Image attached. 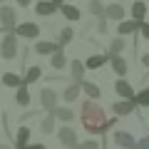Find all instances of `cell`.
Wrapping results in <instances>:
<instances>
[{"instance_id": "cell-38", "label": "cell", "mask_w": 149, "mask_h": 149, "mask_svg": "<svg viewBox=\"0 0 149 149\" xmlns=\"http://www.w3.org/2000/svg\"><path fill=\"white\" fill-rule=\"evenodd\" d=\"M15 3H17V5H20V8H27V5H30V3H32V0H15Z\"/></svg>"}, {"instance_id": "cell-6", "label": "cell", "mask_w": 149, "mask_h": 149, "mask_svg": "<svg viewBox=\"0 0 149 149\" xmlns=\"http://www.w3.org/2000/svg\"><path fill=\"white\" fill-rule=\"evenodd\" d=\"M112 142L117 144L119 149H137V139H134L132 132H124V129H117L112 134Z\"/></svg>"}, {"instance_id": "cell-30", "label": "cell", "mask_w": 149, "mask_h": 149, "mask_svg": "<svg viewBox=\"0 0 149 149\" xmlns=\"http://www.w3.org/2000/svg\"><path fill=\"white\" fill-rule=\"evenodd\" d=\"M72 37H74V30H72V27H62V30L57 32V42L62 45V47H67V45L72 42Z\"/></svg>"}, {"instance_id": "cell-32", "label": "cell", "mask_w": 149, "mask_h": 149, "mask_svg": "<svg viewBox=\"0 0 149 149\" xmlns=\"http://www.w3.org/2000/svg\"><path fill=\"white\" fill-rule=\"evenodd\" d=\"M74 149H102V144L95 142V139H85V142H80Z\"/></svg>"}, {"instance_id": "cell-18", "label": "cell", "mask_w": 149, "mask_h": 149, "mask_svg": "<svg viewBox=\"0 0 149 149\" xmlns=\"http://www.w3.org/2000/svg\"><path fill=\"white\" fill-rule=\"evenodd\" d=\"M62 47L60 42H47V40H40V42H35V52L37 55H52V52H57V50Z\"/></svg>"}, {"instance_id": "cell-14", "label": "cell", "mask_w": 149, "mask_h": 149, "mask_svg": "<svg viewBox=\"0 0 149 149\" xmlns=\"http://www.w3.org/2000/svg\"><path fill=\"white\" fill-rule=\"evenodd\" d=\"M60 13H62V17L67 22H80V17H82V10L77 5H70V3H62L60 5Z\"/></svg>"}, {"instance_id": "cell-43", "label": "cell", "mask_w": 149, "mask_h": 149, "mask_svg": "<svg viewBox=\"0 0 149 149\" xmlns=\"http://www.w3.org/2000/svg\"><path fill=\"white\" fill-rule=\"evenodd\" d=\"M0 85H3V80H0Z\"/></svg>"}, {"instance_id": "cell-19", "label": "cell", "mask_w": 149, "mask_h": 149, "mask_svg": "<svg viewBox=\"0 0 149 149\" xmlns=\"http://www.w3.org/2000/svg\"><path fill=\"white\" fill-rule=\"evenodd\" d=\"M50 67L52 70H65L67 67V57H65V47H60L57 52L50 55Z\"/></svg>"}, {"instance_id": "cell-11", "label": "cell", "mask_w": 149, "mask_h": 149, "mask_svg": "<svg viewBox=\"0 0 149 149\" xmlns=\"http://www.w3.org/2000/svg\"><path fill=\"white\" fill-rule=\"evenodd\" d=\"M107 20L109 22H122L124 20V15H127V10H124V5L122 3H107Z\"/></svg>"}, {"instance_id": "cell-34", "label": "cell", "mask_w": 149, "mask_h": 149, "mask_svg": "<svg viewBox=\"0 0 149 149\" xmlns=\"http://www.w3.org/2000/svg\"><path fill=\"white\" fill-rule=\"evenodd\" d=\"M139 35H142L144 40L149 42V22H147V20H144V22H142V27H139Z\"/></svg>"}, {"instance_id": "cell-25", "label": "cell", "mask_w": 149, "mask_h": 149, "mask_svg": "<svg viewBox=\"0 0 149 149\" xmlns=\"http://www.w3.org/2000/svg\"><path fill=\"white\" fill-rule=\"evenodd\" d=\"M82 92H85L90 100H100V97H102L100 85H95V82H90V80H82Z\"/></svg>"}, {"instance_id": "cell-35", "label": "cell", "mask_w": 149, "mask_h": 149, "mask_svg": "<svg viewBox=\"0 0 149 149\" xmlns=\"http://www.w3.org/2000/svg\"><path fill=\"white\" fill-rule=\"evenodd\" d=\"M137 149H149V134H144L142 139H137Z\"/></svg>"}, {"instance_id": "cell-26", "label": "cell", "mask_w": 149, "mask_h": 149, "mask_svg": "<svg viewBox=\"0 0 149 149\" xmlns=\"http://www.w3.org/2000/svg\"><path fill=\"white\" fill-rule=\"evenodd\" d=\"M15 102H17L20 107H27V104H30V85H20V87L15 90Z\"/></svg>"}, {"instance_id": "cell-17", "label": "cell", "mask_w": 149, "mask_h": 149, "mask_svg": "<svg viewBox=\"0 0 149 149\" xmlns=\"http://www.w3.org/2000/svg\"><path fill=\"white\" fill-rule=\"evenodd\" d=\"M107 62H109V55L107 52H95V55H90V57L85 60L87 70H100V67H104Z\"/></svg>"}, {"instance_id": "cell-23", "label": "cell", "mask_w": 149, "mask_h": 149, "mask_svg": "<svg viewBox=\"0 0 149 149\" xmlns=\"http://www.w3.org/2000/svg\"><path fill=\"white\" fill-rule=\"evenodd\" d=\"M124 47H127L124 37H122V35H117V37L109 42V47H107V55H109V57H114V55H122V52H124Z\"/></svg>"}, {"instance_id": "cell-42", "label": "cell", "mask_w": 149, "mask_h": 149, "mask_svg": "<svg viewBox=\"0 0 149 149\" xmlns=\"http://www.w3.org/2000/svg\"><path fill=\"white\" fill-rule=\"evenodd\" d=\"M0 129H3V124H0Z\"/></svg>"}, {"instance_id": "cell-12", "label": "cell", "mask_w": 149, "mask_h": 149, "mask_svg": "<svg viewBox=\"0 0 149 149\" xmlns=\"http://www.w3.org/2000/svg\"><path fill=\"white\" fill-rule=\"evenodd\" d=\"M114 92H117L119 100H134V95H137V92L132 90V85H129L124 77H117V82H114Z\"/></svg>"}, {"instance_id": "cell-8", "label": "cell", "mask_w": 149, "mask_h": 149, "mask_svg": "<svg viewBox=\"0 0 149 149\" xmlns=\"http://www.w3.org/2000/svg\"><path fill=\"white\" fill-rule=\"evenodd\" d=\"M142 22L144 20H134V17H124L122 22H117V35H122V37H127V35H137L139 32V27H142Z\"/></svg>"}, {"instance_id": "cell-44", "label": "cell", "mask_w": 149, "mask_h": 149, "mask_svg": "<svg viewBox=\"0 0 149 149\" xmlns=\"http://www.w3.org/2000/svg\"><path fill=\"white\" fill-rule=\"evenodd\" d=\"M147 3H149V0H147Z\"/></svg>"}, {"instance_id": "cell-22", "label": "cell", "mask_w": 149, "mask_h": 149, "mask_svg": "<svg viewBox=\"0 0 149 149\" xmlns=\"http://www.w3.org/2000/svg\"><path fill=\"white\" fill-rule=\"evenodd\" d=\"M52 114H55V117H57V122H65V124H67V122H72V119H74V112L72 109H70V104H65V107H55V109H52Z\"/></svg>"}, {"instance_id": "cell-29", "label": "cell", "mask_w": 149, "mask_h": 149, "mask_svg": "<svg viewBox=\"0 0 149 149\" xmlns=\"http://www.w3.org/2000/svg\"><path fill=\"white\" fill-rule=\"evenodd\" d=\"M0 80H3V85H5V87H15V90H17L20 85H25V80H22L20 74H15V72H5Z\"/></svg>"}, {"instance_id": "cell-20", "label": "cell", "mask_w": 149, "mask_h": 149, "mask_svg": "<svg viewBox=\"0 0 149 149\" xmlns=\"http://www.w3.org/2000/svg\"><path fill=\"white\" fill-rule=\"evenodd\" d=\"M27 144H30V127L22 124V127L15 132V149H25Z\"/></svg>"}, {"instance_id": "cell-40", "label": "cell", "mask_w": 149, "mask_h": 149, "mask_svg": "<svg viewBox=\"0 0 149 149\" xmlns=\"http://www.w3.org/2000/svg\"><path fill=\"white\" fill-rule=\"evenodd\" d=\"M57 3H60V5H62V3H67V0H57Z\"/></svg>"}, {"instance_id": "cell-21", "label": "cell", "mask_w": 149, "mask_h": 149, "mask_svg": "<svg viewBox=\"0 0 149 149\" xmlns=\"http://www.w3.org/2000/svg\"><path fill=\"white\" fill-rule=\"evenodd\" d=\"M129 13H132L134 20H147V3L144 0H134L129 5Z\"/></svg>"}, {"instance_id": "cell-31", "label": "cell", "mask_w": 149, "mask_h": 149, "mask_svg": "<svg viewBox=\"0 0 149 149\" xmlns=\"http://www.w3.org/2000/svg\"><path fill=\"white\" fill-rule=\"evenodd\" d=\"M134 100H137L139 109H149V87H142V90L134 95Z\"/></svg>"}, {"instance_id": "cell-1", "label": "cell", "mask_w": 149, "mask_h": 149, "mask_svg": "<svg viewBox=\"0 0 149 149\" xmlns=\"http://www.w3.org/2000/svg\"><path fill=\"white\" fill-rule=\"evenodd\" d=\"M80 122H82V129H85L87 134L102 137V134H107L109 129H114L117 114H114V117H107V112L102 109L100 102L87 97V100L80 104Z\"/></svg>"}, {"instance_id": "cell-2", "label": "cell", "mask_w": 149, "mask_h": 149, "mask_svg": "<svg viewBox=\"0 0 149 149\" xmlns=\"http://www.w3.org/2000/svg\"><path fill=\"white\" fill-rule=\"evenodd\" d=\"M17 40H20V37L15 35V30H10V32L3 35V40H0V55L5 60H15L17 57Z\"/></svg>"}, {"instance_id": "cell-15", "label": "cell", "mask_w": 149, "mask_h": 149, "mask_svg": "<svg viewBox=\"0 0 149 149\" xmlns=\"http://www.w3.org/2000/svg\"><path fill=\"white\" fill-rule=\"evenodd\" d=\"M80 95H82V82H74V80H72L67 87H65V92H62V100L70 104V102H77V97H80Z\"/></svg>"}, {"instance_id": "cell-5", "label": "cell", "mask_w": 149, "mask_h": 149, "mask_svg": "<svg viewBox=\"0 0 149 149\" xmlns=\"http://www.w3.org/2000/svg\"><path fill=\"white\" fill-rule=\"evenodd\" d=\"M15 35L22 37V40H37L40 37V25L37 22H17Z\"/></svg>"}, {"instance_id": "cell-10", "label": "cell", "mask_w": 149, "mask_h": 149, "mask_svg": "<svg viewBox=\"0 0 149 149\" xmlns=\"http://www.w3.org/2000/svg\"><path fill=\"white\" fill-rule=\"evenodd\" d=\"M57 10H60L57 0H40V3H35V13L40 17H50V15H55Z\"/></svg>"}, {"instance_id": "cell-36", "label": "cell", "mask_w": 149, "mask_h": 149, "mask_svg": "<svg viewBox=\"0 0 149 149\" xmlns=\"http://www.w3.org/2000/svg\"><path fill=\"white\" fill-rule=\"evenodd\" d=\"M25 149H47V147H45V144L42 142H35V144H27V147Z\"/></svg>"}, {"instance_id": "cell-9", "label": "cell", "mask_w": 149, "mask_h": 149, "mask_svg": "<svg viewBox=\"0 0 149 149\" xmlns=\"http://www.w3.org/2000/svg\"><path fill=\"white\" fill-rule=\"evenodd\" d=\"M134 109H139L137 100H119V102H114V104H112V112H114L117 117H129Z\"/></svg>"}, {"instance_id": "cell-13", "label": "cell", "mask_w": 149, "mask_h": 149, "mask_svg": "<svg viewBox=\"0 0 149 149\" xmlns=\"http://www.w3.org/2000/svg\"><path fill=\"white\" fill-rule=\"evenodd\" d=\"M109 67H112V72L117 74V77H127V72H129V65H127V60H124L122 55L109 57Z\"/></svg>"}, {"instance_id": "cell-37", "label": "cell", "mask_w": 149, "mask_h": 149, "mask_svg": "<svg viewBox=\"0 0 149 149\" xmlns=\"http://www.w3.org/2000/svg\"><path fill=\"white\" fill-rule=\"evenodd\" d=\"M142 65L149 70V52H144V55H142Z\"/></svg>"}, {"instance_id": "cell-24", "label": "cell", "mask_w": 149, "mask_h": 149, "mask_svg": "<svg viewBox=\"0 0 149 149\" xmlns=\"http://www.w3.org/2000/svg\"><path fill=\"white\" fill-rule=\"evenodd\" d=\"M87 13H90V15H95V17H104L107 3H102V0H90V3H87Z\"/></svg>"}, {"instance_id": "cell-39", "label": "cell", "mask_w": 149, "mask_h": 149, "mask_svg": "<svg viewBox=\"0 0 149 149\" xmlns=\"http://www.w3.org/2000/svg\"><path fill=\"white\" fill-rule=\"evenodd\" d=\"M0 149H15V144H8V142H0Z\"/></svg>"}, {"instance_id": "cell-4", "label": "cell", "mask_w": 149, "mask_h": 149, "mask_svg": "<svg viewBox=\"0 0 149 149\" xmlns=\"http://www.w3.org/2000/svg\"><path fill=\"white\" fill-rule=\"evenodd\" d=\"M57 139H60V144H62L65 149H74L77 144H80V139H77V132H74L70 124H62V127L57 129Z\"/></svg>"}, {"instance_id": "cell-33", "label": "cell", "mask_w": 149, "mask_h": 149, "mask_svg": "<svg viewBox=\"0 0 149 149\" xmlns=\"http://www.w3.org/2000/svg\"><path fill=\"white\" fill-rule=\"evenodd\" d=\"M107 27H109V20H107V15H104V17H97V32H100V35H104Z\"/></svg>"}, {"instance_id": "cell-41", "label": "cell", "mask_w": 149, "mask_h": 149, "mask_svg": "<svg viewBox=\"0 0 149 149\" xmlns=\"http://www.w3.org/2000/svg\"><path fill=\"white\" fill-rule=\"evenodd\" d=\"M0 3H5V0H0Z\"/></svg>"}, {"instance_id": "cell-3", "label": "cell", "mask_w": 149, "mask_h": 149, "mask_svg": "<svg viewBox=\"0 0 149 149\" xmlns=\"http://www.w3.org/2000/svg\"><path fill=\"white\" fill-rule=\"evenodd\" d=\"M0 30L3 32H10V30H15L17 27V13H15V8H10V5H0Z\"/></svg>"}, {"instance_id": "cell-27", "label": "cell", "mask_w": 149, "mask_h": 149, "mask_svg": "<svg viewBox=\"0 0 149 149\" xmlns=\"http://www.w3.org/2000/svg\"><path fill=\"white\" fill-rule=\"evenodd\" d=\"M40 77H42V67H37V65H30V67L25 70V74H22L25 85H32V82H37Z\"/></svg>"}, {"instance_id": "cell-7", "label": "cell", "mask_w": 149, "mask_h": 149, "mask_svg": "<svg viewBox=\"0 0 149 149\" xmlns=\"http://www.w3.org/2000/svg\"><path fill=\"white\" fill-rule=\"evenodd\" d=\"M40 107H42L45 112H52L55 107H57V92H55L52 87H42V90H40Z\"/></svg>"}, {"instance_id": "cell-16", "label": "cell", "mask_w": 149, "mask_h": 149, "mask_svg": "<svg viewBox=\"0 0 149 149\" xmlns=\"http://www.w3.org/2000/svg\"><path fill=\"white\" fill-rule=\"evenodd\" d=\"M85 72H87L85 60H72V62H70V77H72L74 82H82V80H85Z\"/></svg>"}, {"instance_id": "cell-28", "label": "cell", "mask_w": 149, "mask_h": 149, "mask_svg": "<svg viewBox=\"0 0 149 149\" xmlns=\"http://www.w3.org/2000/svg\"><path fill=\"white\" fill-rule=\"evenodd\" d=\"M55 122H57V117H55L52 112H47V117L40 122V132H42V134H52L55 129H57V124H55Z\"/></svg>"}]
</instances>
